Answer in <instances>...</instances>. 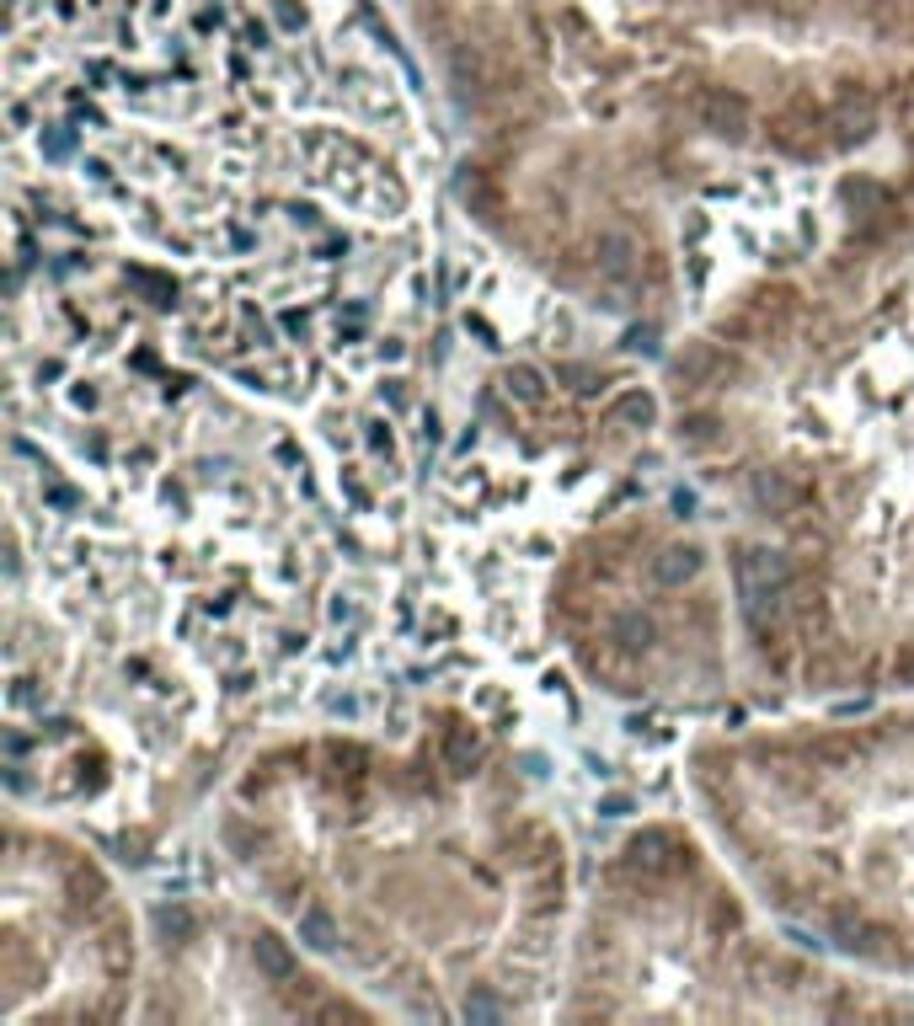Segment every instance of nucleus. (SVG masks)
I'll return each instance as SVG.
<instances>
[{
	"mask_svg": "<svg viewBox=\"0 0 914 1026\" xmlns=\"http://www.w3.org/2000/svg\"><path fill=\"white\" fill-rule=\"evenodd\" d=\"M738 594L754 626H765V615L781 610V599L792 594V562L770 546H743L738 551Z\"/></svg>",
	"mask_w": 914,
	"mask_h": 1026,
	"instance_id": "1",
	"label": "nucleus"
},
{
	"mask_svg": "<svg viewBox=\"0 0 914 1026\" xmlns=\"http://www.w3.org/2000/svg\"><path fill=\"white\" fill-rule=\"evenodd\" d=\"M690 118L701 123L706 134H717V139H743L754 129L749 97L733 91V86H717V81H695L690 86Z\"/></svg>",
	"mask_w": 914,
	"mask_h": 1026,
	"instance_id": "2",
	"label": "nucleus"
},
{
	"mask_svg": "<svg viewBox=\"0 0 914 1026\" xmlns=\"http://www.w3.org/2000/svg\"><path fill=\"white\" fill-rule=\"evenodd\" d=\"M877 129V97L861 81H840L829 91V139L834 145H861Z\"/></svg>",
	"mask_w": 914,
	"mask_h": 1026,
	"instance_id": "3",
	"label": "nucleus"
},
{
	"mask_svg": "<svg viewBox=\"0 0 914 1026\" xmlns=\"http://www.w3.org/2000/svg\"><path fill=\"white\" fill-rule=\"evenodd\" d=\"M679 866H685V850H679V839L669 829H642L631 834L626 845V872L637 882H669Z\"/></svg>",
	"mask_w": 914,
	"mask_h": 1026,
	"instance_id": "4",
	"label": "nucleus"
},
{
	"mask_svg": "<svg viewBox=\"0 0 914 1026\" xmlns=\"http://www.w3.org/2000/svg\"><path fill=\"white\" fill-rule=\"evenodd\" d=\"M733 375V359L717 348V342H690L685 353L674 359V385L679 391H711Z\"/></svg>",
	"mask_w": 914,
	"mask_h": 1026,
	"instance_id": "5",
	"label": "nucleus"
},
{
	"mask_svg": "<svg viewBox=\"0 0 914 1026\" xmlns=\"http://www.w3.org/2000/svg\"><path fill=\"white\" fill-rule=\"evenodd\" d=\"M749 497H754L759 513H770V519H792V513L802 508V497H808V487H802L792 471H781V465H765V471H754Z\"/></svg>",
	"mask_w": 914,
	"mask_h": 1026,
	"instance_id": "6",
	"label": "nucleus"
},
{
	"mask_svg": "<svg viewBox=\"0 0 914 1026\" xmlns=\"http://www.w3.org/2000/svg\"><path fill=\"white\" fill-rule=\"evenodd\" d=\"M786 316H792V294H786V289H759L754 300H743V310L727 321V332L770 337V332H781V326H786Z\"/></svg>",
	"mask_w": 914,
	"mask_h": 1026,
	"instance_id": "7",
	"label": "nucleus"
},
{
	"mask_svg": "<svg viewBox=\"0 0 914 1026\" xmlns=\"http://www.w3.org/2000/svg\"><path fill=\"white\" fill-rule=\"evenodd\" d=\"M642 268V246L626 236V230H599V241H594V273L604 278V284H631Z\"/></svg>",
	"mask_w": 914,
	"mask_h": 1026,
	"instance_id": "8",
	"label": "nucleus"
},
{
	"mask_svg": "<svg viewBox=\"0 0 914 1026\" xmlns=\"http://www.w3.org/2000/svg\"><path fill=\"white\" fill-rule=\"evenodd\" d=\"M252 962H257V973L268 978V984H278V989H289L294 978H300V962H294L289 941L273 936V930H262V936L252 941Z\"/></svg>",
	"mask_w": 914,
	"mask_h": 1026,
	"instance_id": "9",
	"label": "nucleus"
},
{
	"mask_svg": "<svg viewBox=\"0 0 914 1026\" xmlns=\"http://www.w3.org/2000/svg\"><path fill=\"white\" fill-rule=\"evenodd\" d=\"M455 193H460V204H466L476 220H487V225H498L503 220V193L492 188V182L482 177V171H460V182H455Z\"/></svg>",
	"mask_w": 914,
	"mask_h": 1026,
	"instance_id": "10",
	"label": "nucleus"
},
{
	"mask_svg": "<svg viewBox=\"0 0 914 1026\" xmlns=\"http://www.w3.org/2000/svg\"><path fill=\"white\" fill-rule=\"evenodd\" d=\"M610 642L621 647V652H647V647L658 642V626H653L642 610H615V615H610Z\"/></svg>",
	"mask_w": 914,
	"mask_h": 1026,
	"instance_id": "11",
	"label": "nucleus"
},
{
	"mask_svg": "<svg viewBox=\"0 0 914 1026\" xmlns=\"http://www.w3.org/2000/svg\"><path fill=\"white\" fill-rule=\"evenodd\" d=\"M695 572H701V551H695V546H663L653 556V578L663 588H685Z\"/></svg>",
	"mask_w": 914,
	"mask_h": 1026,
	"instance_id": "12",
	"label": "nucleus"
},
{
	"mask_svg": "<svg viewBox=\"0 0 914 1026\" xmlns=\"http://www.w3.org/2000/svg\"><path fill=\"white\" fill-rule=\"evenodd\" d=\"M444 765L455 770V775H471L476 765H482V733L476 727H466V722H455L444 733Z\"/></svg>",
	"mask_w": 914,
	"mask_h": 1026,
	"instance_id": "13",
	"label": "nucleus"
},
{
	"mask_svg": "<svg viewBox=\"0 0 914 1026\" xmlns=\"http://www.w3.org/2000/svg\"><path fill=\"white\" fill-rule=\"evenodd\" d=\"M300 941L311 946V952H337V941H343V925L332 920L327 904H311L300 909Z\"/></svg>",
	"mask_w": 914,
	"mask_h": 1026,
	"instance_id": "14",
	"label": "nucleus"
},
{
	"mask_svg": "<svg viewBox=\"0 0 914 1026\" xmlns=\"http://www.w3.org/2000/svg\"><path fill=\"white\" fill-rule=\"evenodd\" d=\"M658 417V401L647 391H626L621 401L610 407V428H647Z\"/></svg>",
	"mask_w": 914,
	"mask_h": 1026,
	"instance_id": "15",
	"label": "nucleus"
},
{
	"mask_svg": "<svg viewBox=\"0 0 914 1026\" xmlns=\"http://www.w3.org/2000/svg\"><path fill=\"white\" fill-rule=\"evenodd\" d=\"M503 391L514 396V401H524V407H540V401H546V380H540V369L514 364V369L503 375Z\"/></svg>",
	"mask_w": 914,
	"mask_h": 1026,
	"instance_id": "16",
	"label": "nucleus"
},
{
	"mask_svg": "<svg viewBox=\"0 0 914 1026\" xmlns=\"http://www.w3.org/2000/svg\"><path fill=\"white\" fill-rule=\"evenodd\" d=\"M845 204L856 209L866 225H872V220H882V214H888V193H882L877 182H845Z\"/></svg>",
	"mask_w": 914,
	"mask_h": 1026,
	"instance_id": "17",
	"label": "nucleus"
},
{
	"mask_svg": "<svg viewBox=\"0 0 914 1026\" xmlns=\"http://www.w3.org/2000/svg\"><path fill=\"white\" fill-rule=\"evenodd\" d=\"M156 930H161L166 941H177V946H182V941H193V936H198V920H193V909H188V904H161V909H156Z\"/></svg>",
	"mask_w": 914,
	"mask_h": 1026,
	"instance_id": "18",
	"label": "nucleus"
},
{
	"mask_svg": "<svg viewBox=\"0 0 914 1026\" xmlns=\"http://www.w3.org/2000/svg\"><path fill=\"white\" fill-rule=\"evenodd\" d=\"M460 1016H466L471 1026H492V1021H503V1016H508V1005H503L492 989H471L466 1000H460Z\"/></svg>",
	"mask_w": 914,
	"mask_h": 1026,
	"instance_id": "19",
	"label": "nucleus"
},
{
	"mask_svg": "<svg viewBox=\"0 0 914 1026\" xmlns=\"http://www.w3.org/2000/svg\"><path fill=\"white\" fill-rule=\"evenodd\" d=\"M717 417L711 412H695V417H685V423H679V444H690V449H706V444H717Z\"/></svg>",
	"mask_w": 914,
	"mask_h": 1026,
	"instance_id": "20",
	"label": "nucleus"
},
{
	"mask_svg": "<svg viewBox=\"0 0 914 1026\" xmlns=\"http://www.w3.org/2000/svg\"><path fill=\"white\" fill-rule=\"evenodd\" d=\"M706 930L711 936H727V930H738V904L727 893L711 898V909H706Z\"/></svg>",
	"mask_w": 914,
	"mask_h": 1026,
	"instance_id": "21",
	"label": "nucleus"
},
{
	"mask_svg": "<svg viewBox=\"0 0 914 1026\" xmlns=\"http://www.w3.org/2000/svg\"><path fill=\"white\" fill-rule=\"evenodd\" d=\"M813 759H818V765H850V759H856V743H850V738H818Z\"/></svg>",
	"mask_w": 914,
	"mask_h": 1026,
	"instance_id": "22",
	"label": "nucleus"
},
{
	"mask_svg": "<svg viewBox=\"0 0 914 1026\" xmlns=\"http://www.w3.org/2000/svg\"><path fill=\"white\" fill-rule=\"evenodd\" d=\"M562 380H572V391H583V396H588V391H599V385H604V380L594 375V369H583V364H567V369H562Z\"/></svg>",
	"mask_w": 914,
	"mask_h": 1026,
	"instance_id": "23",
	"label": "nucleus"
},
{
	"mask_svg": "<svg viewBox=\"0 0 914 1026\" xmlns=\"http://www.w3.org/2000/svg\"><path fill=\"white\" fill-rule=\"evenodd\" d=\"M327 754H332V765H337V770L348 765V775H359V765H364V749H353V743H332Z\"/></svg>",
	"mask_w": 914,
	"mask_h": 1026,
	"instance_id": "24",
	"label": "nucleus"
}]
</instances>
